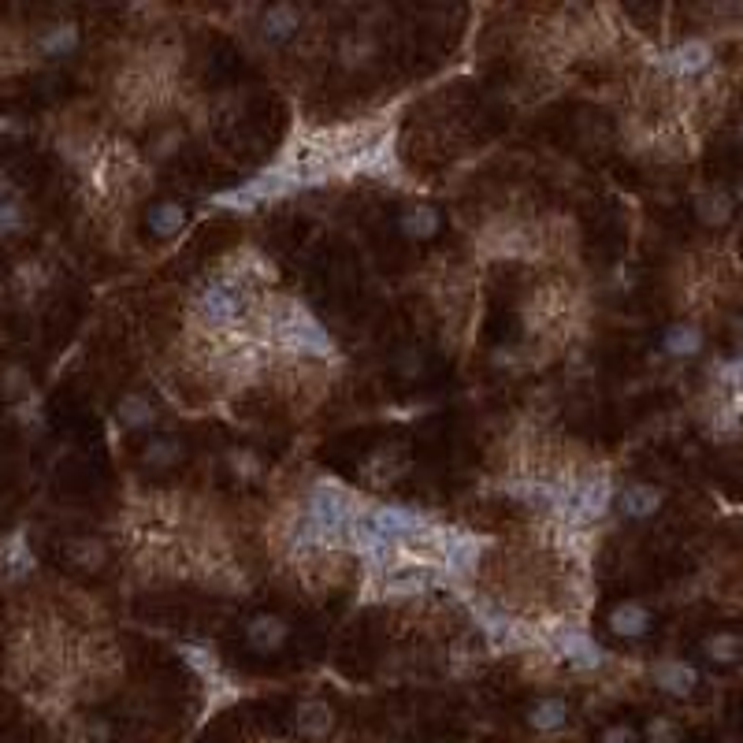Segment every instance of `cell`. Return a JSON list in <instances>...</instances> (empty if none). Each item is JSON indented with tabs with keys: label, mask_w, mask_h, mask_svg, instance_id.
I'll use <instances>...</instances> for the list:
<instances>
[{
	"label": "cell",
	"mask_w": 743,
	"mask_h": 743,
	"mask_svg": "<svg viewBox=\"0 0 743 743\" xmlns=\"http://www.w3.org/2000/svg\"><path fill=\"white\" fill-rule=\"evenodd\" d=\"M361 517L365 513L357 506V498L335 480L313 483V491L305 498V535L313 543H350Z\"/></svg>",
	"instance_id": "cell-1"
},
{
	"label": "cell",
	"mask_w": 743,
	"mask_h": 743,
	"mask_svg": "<svg viewBox=\"0 0 743 743\" xmlns=\"http://www.w3.org/2000/svg\"><path fill=\"white\" fill-rule=\"evenodd\" d=\"M275 335L290 353H305V357H331L335 342L327 335V327L316 320L301 301H283L275 313Z\"/></svg>",
	"instance_id": "cell-2"
},
{
	"label": "cell",
	"mask_w": 743,
	"mask_h": 743,
	"mask_svg": "<svg viewBox=\"0 0 743 743\" xmlns=\"http://www.w3.org/2000/svg\"><path fill=\"white\" fill-rule=\"evenodd\" d=\"M246 301V290L238 287L235 279H216V283H209L197 294V309L212 327H227L246 313Z\"/></svg>",
	"instance_id": "cell-3"
},
{
	"label": "cell",
	"mask_w": 743,
	"mask_h": 743,
	"mask_svg": "<svg viewBox=\"0 0 743 743\" xmlns=\"http://www.w3.org/2000/svg\"><path fill=\"white\" fill-rule=\"evenodd\" d=\"M610 502H613L610 480H606V476H595V480L576 483L573 491H569L565 517H569L573 524H591V521H599L602 513L610 509Z\"/></svg>",
	"instance_id": "cell-4"
},
{
	"label": "cell",
	"mask_w": 743,
	"mask_h": 743,
	"mask_svg": "<svg viewBox=\"0 0 743 743\" xmlns=\"http://www.w3.org/2000/svg\"><path fill=\"white\" fill-rule=\"evenodd\" d=\"M480 535L469 532H439V561L454 576H472L476 561H480Z\"/></svg>",
	"instance_id": "cell-5"
},
{
	"label": "cell",
	"mask_w": 743,
	"mask_h": 743,
	"mask_svg": "<svg viewBox=\"0 0 743 743\" xmlns=\"http://www.w3.org/2000/svg\"><path fill=\"white\" fill-rule=\"evenodd\" d=\"M368 524L383 539H391V543H398V539H405V535L413 532H428V521L409 506H372L368 509Z\"/></svg>",
	"instance_id": "cell-6"
},
{
	"label": "cell",
	"mask_w": 743,
	"mask_h": 743,
	"mask_svg": "<svg viewBox=\"0 0 743 743\" xmlns=\"http://www.w3.org/2000/svg\"><path fill=\"white\" fill-rule=\"evenodd\" d=\"M654 625V613L647 610V602L639 599H621L606 610V628L621 639H643Z\"/></svg>",
	"instance_id": "cell-7"
},
{
	"label": "cell",
	"mask_w": 743,
	"mask_h": 743,
	"mask_svg": "<svg viewBox=\"0 0 743 743\" xmlns=\"http://www.w3.org/2000/svg\"><path fill=\"white\" fill-rule=\"evenodd\" d=\"M710 64H714V49L699 38L680 41L677 49H669V53L662 56V67L669 75H677V79H695V75L710 71Z\"/></svg>",
	"instance_id": "cell-8"
},
{
	"label": "cell",
	"mask_w": 743,
	"mask_h": 743,
	"mask_svg": "<svg viewBox=\"0 0 743 743\" xmlns=\"http://www.w3.org/2000/svg\"><path fill=\"white\" fill-rule=\"evenodd\" d=\"M613 506L621 509L628 521H651L654 513L665 506V495H662V487H654V483H647V480H636L617 491Z\"/></svg>",
	"instance_id": "cell-9"
},
{
	"label": "cell",
	"mask_w": 743,
	"mask_h": 743,
	"mask_svg": "<svg viewBox=\"0 0 743 743\" xmlns=\"http://www.w3.org/2000/svg\"><path fill=\"white\" fill-rule=\"evenodd\" d=\"M554 647H558V654L569 665H573V669H584V673H591V669H602V665H606V654H602V647L591 636H587V632H580V628H565V632H558Z\"/></svg>",
	"instance_id": "cell-10"
},
{
	"label": "cell",
	"mask_w": 743,
	"mask_h": 743,
	"mask_svg": "<svg viewBox=\"0 0 743 743\" xmlns=\"http://www.w3.org/2000/svg\"><path fill=\"white\" fill-rule=\"evenodd\" d=\"M290 639V625L283 621V617H275V613H253L246 621V643L249 651L257 654H275L283 651Z\"/></svg>",
	"instance_id": "cell-11"
},
{
	"label": "cell",
	"mask_w": 743,
	"mask_h": 743,
	"mask_svg": "<svg viewBox=\"0 0 743 743\" xmlns=\"http://www.w3.org/2000/svg\"><path fill=\"white\" fill-rule=\"evenodd\" d=\"M651 677L665 695H677V699H688L691 691L699 688V673H695V665L684 662V658H662V662L651 669Z\"/></svg>",
	"instance_id": "cell-12"
},
{
	"label": "cell",
	"mask_w": 743,
	"mask_h": 743,
	"mask_svg": "<svg viewBox=\"0 0 743 743\" xmlns=\"http://www.w3.org/2000/svg\"><path fill=\"white\" fill-rule=\"evenodd\" d=\"M398 231H402L405 238L428 242V238H435L443 231V212L435 209V205H409V209H402V216H398Z\"/></svg>",
	"instance_id": "cell-13"
},
{
	"label": "cell",
	"mask_w": 743,
	"mask_h": 743,
	"mask_svg": "<svg viewBox=\"0 0 743 743\" xmlns=\"http://www.w3.org/2000/svg\"><path fill=\"white\" fill-rule=\"evenodd\" d=\"M298 30H301L298 4H275V8H268V12L261 15V34H264V41H272V45L290 41Z\"/></svg>",
	"instance_id": "cell-14"
},
{
	"label": "cell",
	"mask_w": 743,
	"mask_h": 743,
	"mask_svg": "<svg viewBox=\"0 0 743 743\" xmlns=\"http://www.w3.org/2000/svg\"><path fill=\"white\" fill-rule=\"evenodd\" d=\"M186 223H190V212L179 201H157V205H149V212H145V227L157 238H175Z\"/></svg>",
	"instance_id": "cell-15"
},
{
	"label": "cell",
	"mask_w": 743,
	"mask_h": 743,
	"mask_svg": "<svg viewBox=\"0 0 743 743\" xmlns=\"http://www.w3.org/2000/svg\"><path fill=\"white\" fill-rule=\"evenodd\" d=\"M116 420L127 431L149 428V424H157V405L149 402L142 391H131V394H123V398L116 402Z\"/></svg>",
	"instance_id": "cell-16"
},
{
	"label": "cell",
	"mask_w": 743,
	"mask_h": 743,
	"mask_svg": "<svg viewBox=\"0 0 743 743\" xmlns=\"http://www.w3.org/2000/svg\"><path fill=\"white\" fill-rule=\"evenodd\" d=\"M183 457H186V446L179 443L175 435H157V439H149V443H145V450H142L145 469H157V472L175 469Z\"/></svg>",
	"instance_id": "cell-17"
},
{
	"label": "cell",
	"mask_w": 743,
	"mask_h": 743,
	"mask_svg": "<svg viewBox=\"0 0 743 743\" xmlns=\"http://www.w3.org/2000/svg\"><path fill=\"white\" fill-rule=\"evenodd\" d=\"M331 725H335V714H331V706L324 699H305L298 706V729L305 740H324Z\"/></svg>",
	"instance_id": "cell-18"
},
{
	"label": "cell",
	"mask_w": 743,
	"mask_h": 743,
	"mask_svg": "<svg viewBox=\"0 0 743 743\" xmlns=\"http://www.w3.org/2000/svg\"><path fill=\"white\" fill-rule=\"evenodd\" d=\"M703 327H695V324H673V327H665V335H662V350L669 353V357H695V353L703 350Z\"/></svg>",
	"instance_id": "cell-19"
},
{
	"label": "cell",
	"mask_w": 743,
	"mask_h": 743,
	"mask_svg": "<svg viewBox=\"0 0 743 743\" xmlns=\"http://www.w3.org/2000/svg\"><path fill=\"white\" fill-rule=\"evenodd\" d=\"M565 721H569V703L561 695H547V699L532 703V710H528V725L535 732H558Z\"/></svg>",
	"instance_id": "cell-20"
},
{
	"label": "cell",
	"mask_w": 743,
	"mask_h": 743,
	"mask_svg": "<svg viewBox=\"0 0 743 743\" xmlns=\"http://www.w3.org/2000/svg\"><path fill=\"white\" fill-rule=\"evenodd\" d=\"M703 654L710 658V662H717V665L740 662V658H743V636H740V632H729V628L710 632V636L703 639Z\"/></svg>",
	"instance_id": "cell-21"
},
{
	"label": "cell",
	"mask_w": 743,
	"mask_h": 743,
	"mask_svg": "<svg viewBox=\"0 0 743 743\" xmlns=\"http://www.w3.org/2000/svg\"><path fill=\"white\" fill-rule=\"evenodd\" d=\"M695 216H699L706 227H721V223H729L732 197L721 194V190H706V194L695 197Z\"/></svg>",
	"instance_id": "cell-22"
},
{
	"label": "cell",
	"mask_w": 743,
	"mask_h": 743,
	"mask_svg": "<svg viewBox=\"0 0 743 743\" xmlns=\"http://www.w3.org/2000/svg\"><path fill=\"white\" fill-rule=\"evenodd\" d=\"M38 49L45 56H53V60H60V56H71L75 49H79V30L71 27V23H60V27H49L45 34L38 38Z\"/></svg>",
	"instance_id": "cell-23"
},
{
	"label": "cell",
	"mask_w": 743,
	"mask_h": 743,
	"mask_svg": "<svg viewBox=\"0 0 743 743\" xmlns=\"http://www.w3.org/2000/svg\"><path fill=\"white\" fill-rule=\"evenodd\" d=\"M23 223H27L23 205L15 197H0V238H12L15 231H23Z\"/></svg>",
	"instance_id": "cell-24"
},
{
	"label": "cell",
	"mask_w": 743,
	"mask_h": 743,
	"mask_svg": "<svg viewBox=\"0 0 743 743\" xmlns=\"http://www.w3.org/2000/svg\"><path fill=\"white\" fill-rule=\"evenodd\" d=\"M710 376H714L721 387H743V353L740 357H721V361H714Z\"/></svg>",
	"instance_id": "cell-25"
},
{
	"label": "cell",
	"mask_w": 743,
	"mask_h": 743,
	"mask_svg": "<svg viewBox=\"0 0 743 743\" xmlns=\"http://www.w3.org/2000/svg\"><path fill=\"white\" fill-rule=\"evenodd\" d=\"M71 561L82 565V569H97L105 561V550H101V543H93V539H79V543H71Z\"/></svg>",
	"instance_id": "cell-26"
},
{
	"label": "cell",
	"mask_w": 743,
	"mask_h": 743,
	"mask_svg": "<svg viewBox=\"0 0 743 743\" xmlns=\"http://www.w3.org/2000/svg\"><path fill=\"white\" fill-rule=\"evenodd\" d=\"M647 743H680V729L673 717H651L647 721Z\"/></svg>",
	"instance_id": "cell-27"
},
{
	"label": "cell",
	"mask_w": 743,
	"mask_h": 743,
	"mask_svg": "<svg viewBox=\"0 0 743 743\" xmlns=\"http://www.w3.org/2000/svg\"><path fill=\"white\" fill-rule=\"evenodd\" d=\"M30 387V376L23 365H8L4 372H0V391L8 394V398H15V394H27Z\"/></svg>",
	"instance_id": "cell-28"
},
{
	"label": "cell",
	"mask_w": 743,
	"mask_h": 743,
	"mask_svg": "<svg viewBox=\"0 0 743 743\" xmlns=\"http://www.w3.org/2000/svg\"><path fill=\"white\" fill-rule=\"evenodd\" d=\"M599 743H639V732H636V725L617 721V725H606V729H602Z\"/></svg>",
	"instance_id": "cell-29"
},
{
	"label": "cell",
	"mask_w": 743,
	"mask_h": 743,
	"mask_svg": "<svg viewBox=\"0 0 743 743\" xmlns=\"http://www.w3.org/2000/svg\"><path fill=\"white\" fill-rule=\"evenodd\" d=\"M8 561H12L15 573H27L30 565H34V558H30L27 543H23V535H15V539H12V547H8Z\"/></svg>",
	"instance_id": "cell-30"
},
{
	"label": "cell",
	"mask_w": 743,
	"mask_h": 743,
	"mask_svg": "<svg viewBox=\"0 0 743 743\" xmlns=\"http://www.w3.org/2000/svg\"><path fill=\"white\" fill-rule=\"evenodd\" d=\"M0 134H4V138H23V134H27V123L19 116H0Z\"/></svg>",
	"instance_id": "cell-31"
},
{
	"label": "cell",
	"mask_w": 743,
	"mask_h": 743,
	"mask_svg": "<svg viewBox=\"0 0 743 743\" xmlns=\"http://www.w3.org/2000/svg\"><path fill=\"white\" fill-rule=\"evenodd\" d=\"M4 190H8V179H4V171H0V197H4Z\"/></svg>",
	"instance_id": "cell-32"
}]
</instances>
